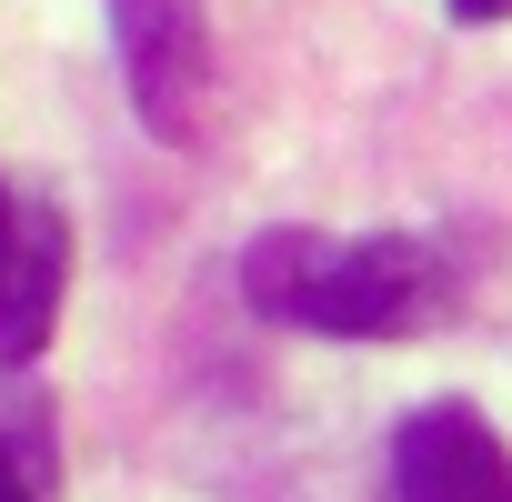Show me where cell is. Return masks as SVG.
<instances>
[{"label":"cell","mask_w":512,"mask_h":502,"mask_svg":"<svg viewBox=\"0 0 512 502\" xmlns=\"http://www.w3.org/2000/svg\"><path fill=\"white\" fill-rule=\"evenodd\" d=\"M452 21H512V0H452Z\"/></svg>","instance_id":"cell-6"},{"label":"cell","mask_w":512,"mask_h":502,"mask_svg":"<svg viewBox=\"0 0 512 502\" xmlns=\"http://www.w3.org/2000/svg\"><path fill=\"white\" fill-rule=\"evenodd\" d=\"M241 292L292 332H342V342H382V332H422L452 302L442 251L412 231H362V241H322V231H272L251 241Z\"/></svg>","instance_id":"cell-1"},{"label":"cell","mask_w":512,"mask_h":502,"mask_svg":"<svg viewBox=\"0 0 512 502\" xmlns=\"http://www.w3.org/2000/svg\"><path fill=\"white\" fill-rule=\"evenodd\" d=\"M61 272H71L61 211L0 191V362H31V352L51 342V322H61Z\"/></svg>","instance_id":"cell-4"},{"label":"cell","mask_w":512,"mask_h":502,"mask_svg":"<svg viewBox=\"0 0 512 502\" xmlns=\"http://www.w3.org/2000/svg\"><path fill=\"white\" fill-rule=\"evenodd\" d=\"M111 41H121L141 121L161 141H201L211 131V31H201V0H111Z\"/></svg>","instance_id":"cell-2"},{"label":"cell","mask_w":512,"mask_h":502,"mask_svg":"<svg viewBox=\"0 0 512 502\" xmlns=\"http://www.w3.org/2000/svg\"><path fill=\"white\" fill-rule=\"evenodd\" d=\"M392 502H512V452L472 402H422L392 432Z\"/></svg>","instance_id":"cell-3"},{"label":"cell","mask_w":512,"mask_h":502,"mask_svg":"<svg viewBox=\"0 0 512 502\" xmlns=\"http://www.w3.org/2000/svg\"><path fill=\"white\" fill-rule=\"evenodd\" d=\"M0 502H41V492H31V472H21V452H11V442H0Z\"/></svg>","instance_id":"cell-5"}]
</instances>
